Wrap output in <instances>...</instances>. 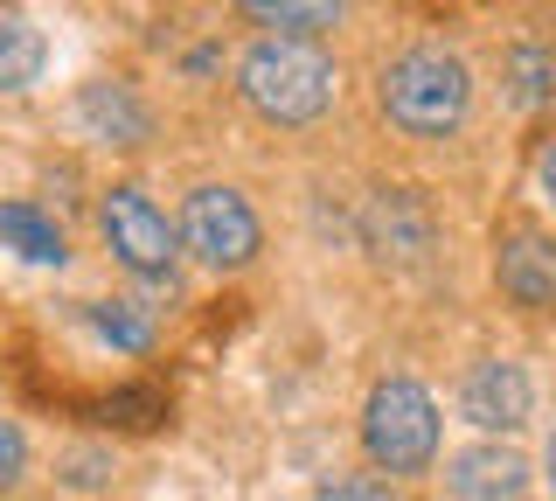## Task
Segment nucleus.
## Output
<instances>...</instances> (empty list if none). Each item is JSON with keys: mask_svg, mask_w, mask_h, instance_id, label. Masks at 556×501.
I'll return each mask as SVG.
<instances>
[{"mask_svg": "<svg viewBox=\"0 0 556 501\" xmlns=\"http://www.w3.org/2000/svg\"><path fill=\"white\" fill-rule=\"evenodd\" d=\"M237 91L251 98V112H265L271 126H306L334 105V57L320 42H292L265 36L243 49L237 63Z\"/></svg>", "mask_w": 556, "mask_h": 501, "instance_id": "f257e3e1", "label": "nucleus"}, {"mask_svg": "<svg viewBox=\"0 0 556 501\" xmlns=\"http://www.w3.org/2000/svg\"><path fill=\"white\" fill-rule=\"evenodd\" d=\"M473 105V77L459 57L445 49H404V57L382 71V112L390 126H404L410 140H445L452 126Z\"/></svg>", "mask_w": 556, "mask_h": 501, "instance_id": "f03ea898", "label": "nucleus"}, {"mask_svg": "<svg viewBox=\"0 0 556 501\" xmlns=\"http://www.w3.org/2000/svg\"><path fill=\"white\" fill-rule=\"evenodd\" d=\"M362 446L390 474H425L431 453H439V404H431V390L410 384V376L376 384L369 411H362Z\"/></svg>", "mask_w": 556, "mask_h": 501, "instance_id": "7ed1b4c3", "label": "nucleus"}, {"mask_svg": "<svg viewBox=\"0 0 556 501\" xmlns=\"http://www.w3.org/2000/svg\"><path fill=\"white\" fill-rule=\"evenodd\" d=\"M181 245L216 272H237L257 258V216L237 188H195L188 196V216H181Z\"/></svg>", "mask_w": 556, "mask_h": 501, "instance_id": "20e7f679", "label": "nucleus"}, {"mask_svg": "<svg viewBox=\"0 0 556 501\" xmlns=\"http://www.w3.org/2000/svg\"><path fill=\"white\" fill-rule=\"evenodd\" d=\"M362 245L376 251V265H425L431 245H439V223H431V202L417 188H376L369 210H362Z\"/></svg>", "mask_w": 556, "mask_h": 501, "instance_id": "39448f33", "label": "nucleus"}, {"mask_svg": "<svg viewBox=\"0 0 556 501\" xmlns=\"http://www.w3.org/2000/svg\"><path fill=\"white\" fill-rule=\"evenodd\" d=\"M98 223H104V245L118 251V265H132L139 279H161L174 265V230H167V216L153 210L147 188H112Z\"/></svg>", "mask_w": 556, "mask_h": 501, "instance_id": "423d86ee", "label": "nucleus"}, {"mask_svg": "<svg viewBox=\"0 0 556 501\" xmlns=\"http://www.w3.org/2000/svg\"><path fill=\"white\" fill-rule=\"evenodd\" d=\"M501 292H508L515 306H556V237L543 230H508L501 237Z\"/></svg>", "mask_w": 556, "mask_h": 501, "instance_id": "0eeeda50", "label": "nucleus"}, {"mask_svg": "<svg viewBox=\"0 0 556 501\" xmlns=\"http://www.w3.org/2000/svg\"><path fill=\"white\" fill-rule=\"evenodd\" d=\"M459 411L480 431H515L529 418V376H521L515 362H480V370L466 376V390H459Z\"/></svg>", "mask_w": 556, "mask_h": 501, "instance_id": "6e6552de", "label": "nucleus"}, {"mask_svg": "<svg viewBox=\"0 0 556 501\" xmlns=\"http://www.w3.org/2000/svg\"><path fill=\"white\" fill-rule=\"evenodd\" d=\"M452 494L459 501H521L529 488V460L515 453V446H473V453L452 460Z\"/></svg>", "mask_w": 556, "mask_h": 501, "instance_id": "1a4fd4ad", "label": "nucleus"}, {"mask_svg": "<svg viewBox=\"0 0 556 501\" xmlns=\"http://www.w3.org/2000/svg\"><path fill=\"white\" fill-rule=\"evenodd\" d=\"M77 112H84V126L104 133L112 147H139V140H147V112H139V98L126 91V84H91V91L77 98Z\"/></svg>", "mask_w": 556, "mask_h": 501, "instance_id": "9d476101", "label": "nucleus"}, {"mask_svg": "<svg viewBox=\"0 0 556 501\" xmlns=\"http://www.w3.org/2000/svg\"><path fill=\"white\" fill-rule=\"evenodd\" d=\"M0 245L22 251L28 265H63V258H70L63 230H56L42 210H35V202H0Z\"/></svg>", "mask_w": 556, "mask_h": 501, "instance_id": "9b49d317", "label": "nucleus"}, {"mask_svg": "<svg viewBox=\"0 0 556 501\" xmlns=\"http://www.w3.org/2000/svg\"><path fill=\"white\" fill-rule=\"evenodd\" d=\"M49 63V36L28 14H0V91H28Z\"/></svg>", "mask_w": 556, "mask_h": 501, "instance_id": "f8f14e48", "label": "nucleus"}, {"mask_svg": "<svg viewBox=\"0 0 556 501\" xmlns=\"http://www.w3.org/2000/svg\"><path fill=\"white\" fill-rule=\"evenodd\" d=\"M91 327L112 349H126V355H147L153 349V321L147 314H132V306H118V300H104V306H91Z\"/></svg>", "mask_w": 556, "mask_h": 501, "instance_id": "ddd939ff", "label": "nucleus"}, {"mask_svg": "<svg viewBox=\"0 0 556 501\" xmlns=\"http://www.w3.org/2000/svg\"><path fill=\"white\" fill-rule=\"evenodd\" d=\"M251 22L292 28V42H306L313 28H334V22H341V8H300V0H251Z\"/></svg>", "mask_w": 556, "mask_h": 501, "instance_id": "4468645a", "label": "nucleus"}, {"mask_svg": "<svg viewBox=\"0 0 556 501\" xmlns=\"http://www.w3.org/2000/svg\"><path fill=\"white\" fill-rule=\"evenodd\" d=\"M508 77H515V98H521V105H543V98H556V57H549V49H515V57H508Z\"/></svg>", "mask_w": 556, "mask_h": 501, "instance_id": "2eb2a0df", "label": "nucleus"}, {"mask_svg": "<svg viewBox=\"0 0 556 501\" xmlns=\"http://www.w3.org/2000/svg\"><path fill=\"white\" fill-rule=\"evenodd\" d=\"M313 501H404V494H396L390 480H376V474H334V480H320Z\"/></svg>", "mask_w": 556, "mask_h": 501, "instance_id": "dca6fc26", "label": "nucleus"}, {"mask_svg": "<svg viewBox=\"0 0 556 501\" xmlns=\"http://www.w3.org/2000/svg\"><path fill=\"white\" fill-rule=\"evenodd\" d=\"M22 474H28V439H22V425L0 418V488H14Z\"/></svg>", "mask_w": 556, "mask_h": 501, "instance_id": "f3484780", "label": "nucleus"}, {"mask_svg": "<svg viewBox=\"0 0 556 501\" xmlns=\"http://www.w3.org/2000/svg\"><path fill=\"white\" fill-rule=\"evenodd\" d=\"M104 474H112V460H104V453H70L63 460V480H70V488H98Z\"/></svg>", "mask_w": 556, "mask_h": 501, "instance_id": "a211bd4d", "label": "nucleus"}, {"mask_svg": "<svg viewBox=\"0 0 556 501\" xmlns=\"http://www.w3.org/2000/svg\"><path fill=\"white\" fill-rule=\"evenodd\" d=\"M535 175H543V196L556 202V140L543 147V161H535Z\"/></svg>", "mask_w": 556, "mask_h": 501, "instance_id": "6ab92c4d", "label": "nucleus"}, {"mask_svg": "<svg viewBox=\"0 0 556 501\" xmlns=\"http://www.w3.org/2000/svg\"><path fill=\"white\" fill-rule=\"evenodd\" d=\"M549 466H556V439H549Z\"/></svg>", "mask_w": 556, "mask_h": 501, "instance_id": "aec40b11", "label": "nucleus"}]
</instances>
